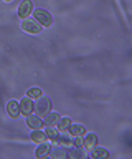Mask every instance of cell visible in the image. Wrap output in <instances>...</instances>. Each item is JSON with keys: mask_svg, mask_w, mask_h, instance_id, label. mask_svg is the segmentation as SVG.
Returning a JSON list of instances; mask_svg holds the SVG:
<instances>
[{"mask_svg": "<svg viewBox=\"0 0 132 159\" xmlns=\"http://www.w3.org/2000/svg\"><path fill=\"white\" fill-rule=\"evenodd\" d=\"M48 111H51V101L50 98H45V96H40L33 103V113L38 114V116H45Z\"/></svg>", "mask_w": 132, "mask_h": 159, "instance_id": "obj_1", "label": "cell"}, {"mask_svg": "<svg viewBox=\"0 0 132 159\" xmlns=\"http://www.w3.org/2000/svg\"><path fill=\"white\" fill-rule=\"evenodd\" d=\"M22 30L23 32H27V33H32V35H40L43 32V27L40 23L36 22V20H33V18H23L22 20Z\"/></svg>", "mask_w": 132, "mask_h": 159, "instance_id": "obj_2", "label": "cell"}, {"mask_svg": "<svg viewBox=\"0 0 132 159\" xmlns=\"http://www.w3.org/2000/svg\"><path fill=\"white\" fill-rule=\"evenodd\" d=\"M33 15H35V20L41 25L43 28H45V27H51V25H53V17H51V13L48 12V10L36 8V10H33Z\"/></svg>", "mask_w": 132, "mask_h": 159, "instance_id": "obj_3", "label": "cell"}, {"mask_svg": "<svg viewBox=\"0 0 132 159\" xmlns=\"http://www.w3.org/2000/svg\"><path fill=\"white\" fill-rule=\"evenodd\" d=\"M73 143H75V136L65 129V131H58V138L55 144H60V146H73Z\"/></svg>", "mask_w": 132, "mask_h": 159, "instance_id": "obj_4", "label": "cell"}, {"mask_svg": "<svg viewBox=\"0 0 132 159\" xmlns=\"http://www.w3.org/2000/svg\"><path fill=\"white\" fill-rule=\"evenodd\" d=\"M32 13H33V2L32 0H23L18 5V17L23 20V18H28Z\"/></svg>", "mask_w": 132, "mask_h": 159, "instance_id": "obj_5", "label": "cell"}, {"mask_svg": "<svg viewBox=\"0 0 132 159\" xmlns=\"http://www.w3.org/2000/svg\"><path fill=\"white\" fill-rule=\"evenodd\" d=\"M27 118V126L32 129H41L43 128V119H41V116H38V114H33V113H30L28 116H25Z\"/></svg>", "mask_w": 132, "mask_h": 159, "instance_id": "obj_6", "label": "cell"}, {"mask_svg": "<svg viewBox=\"0 0 132 159\" xmlns=\"http://www.w3.org/2000/svg\"><path fill=\"white\" fill-rule=\"evenodd\" d=\"M18 104H20V114H23V116H28L30 113H33V99L32 98L23 96L18 101Z\"/></svg>", "mask_w": 132, "mask_h": 159, "instance_id": "obj_7", "label": "cell"}, {"mask_svg": "<svg viewBox=\"0 0 132 159\" xmlns=\"http://www.w3.org/2000/svg\"><path fill=\"white\" fill-rule=\"evenodd\" d=\"M48 156L53 157V159H65L68 156V151L63 146H60V144H56V146H50Z\"/></svg>", "mask_w": 132, "mask_h": 159, "instance_id": "obj_8", "label": "cell"}, {"mask_svg": "<svg viewBox=\"0 0 132 159\" xmlns=\"http://www.w3.org/2000/svg\"><path fill=\"white\" fill-rule=\"evenodd\" d=\"M97 146V136L94 133H84L83 134V148L84 149H91V148H94Z\"/></svg>", "mask_w": 132, "mask_h": 159, "instance_id": "obj_9", "label": "cell"}, {"mask_svg": "<svg viewBox=\"0 0 132 159\" xmlns=\"http://www.w3.org/2000/svg\"><path fill=\"white\" fill-rule=\"evenodd\" d=\"M89 156L94 157V159H107L109 157V151L104 148H101V146H94V148L89 149Z\"/></svg>", "mask_w": 132, "mask_h": 159, "instance_id": "obj_10", "label": "cell"}, {"mask_svg": "<svg viewBox=\"0 0 132 159\" xmlns=\"http://www.w3.org/2000/svg\"><path fill=\"white\" fill-rule=\"evenodd\" d=\"M7 113L10 118H18L20 116V104H18V101H15V99H10V101L7 103Z\"/></svg>", "mask_w": 132, "mask_h": 159, "instance_id": "obj_11", "label": "cell"}, {"mask_svg": "<svg viewBox=\"0 0 132 159\" xmlns=\"http://www.w3.org/2000/svg\"><path fill=\"white\" fill-rule=\"evenodd\" d=\"M61 116L58 113L55 111H48L45 116H43V124L45 126H56V123H58V119H60Z\"/></svg>", "mask_w": 132, "mask_h": 159, "instance_id": "obj_12", "label": "cell"}, {"mask_svg": "<svg viewBox=\"0 0 132 159\" xmlns=\"http://www.w3.org/2000/svg\"><path fill=\"white\" fill-rule=\"evenodd\" d=\"M30 139L33 143H36V144H40V143H45L46 141V134L43 129H33V133L30 134Z\"/></svg>", "mask_w": 132, "mask_h": 159, "instance_id": "obj_13", "label": "cell"}, {"mask_svg": "<svg viewBox=\"0 0 132 159\" xmlns=\"http://www.w3.org/2000/svg\"><path fill=\"white\" fill-rule=\"evenodd\" d=\"M68 131H70L73 136H83V134L86 133V128L83 126V124H70V128H68Z\"/></svg>", "mask_w": 132, "mask_h": 159, "instance_id": "obj_14", "label": "cell"}, {"mask_svg": "<svg viewBox=\"0 0 132 159\" xmlns=\"http://www.w3.org/2000/svg\"><path fill=\"white\" fill-rule=\"evenodd\" d=\"M48 151H50V144H48L46 141L45 143H40L35 151V156L36 157H43V156H48Z\"/></svg>", "mask_w": 132, "mask_h": 159, "instance_id": "obj_15", "label": "cell"}, {"mask_svg": "<svg viewBox=\"0 0 132 159\" xmlns=\"http://www.w3.org/2000/svg\"><path fill=\"white\" fill-rule=\"evenodd\" d=\"M68 156L73 157V159H83V157H86V151H84V148H76L75 146V149L68 151Z\"/></svg>", "mask_w": 132, "mask_h": 159, "instance_id": "obj_16", "label": "cell"}, {"mask_svg": "<svg viewBox=\"0 0 132 159\" xmlns=\"http://www.w3.org/2000/svg\"><path fill=\"white\" fill-rule=\"evenodd\" d=\"M70 124H71V118H68V116H63L58 119V123H56V129L58 131H65V129L70 128Z\"/></svg>", "mask_w": 132, "mask_h": 159, "instance_id": "obj_17", "label": "cell"}, {"mask_svg": "<svg viewBox=\"0 0 132 159\" xmlns=\"http://www.w3.org/2000/svg\"><path fill=\"white\" fill-rule=\"evenodd\" d=\"M43 131H45V134H46V139H50V141H53V143L56 141V138H58V129H56L55 126H46Z\"/></svg>", "mask_w": 132, "mask_h": 159, "instance_id": "obj_18", "label": "cell"}, {"mask_svg": "<svg viewBox=\"0 0 132 159\" xmlns=\"http://www.w3.org/2000/svg\"><path fill=\"white\" fill-rule=\"evenodd\" d=\"M27 96H28V98H32V99H38L40 96H43V91H41L40 88L33 86V88H30V89L27 91Z\"/></svg>", "mask_w": 132, "mask_h": 159, "instance_id": "obj_19", "label": "cell"}, {"mask_svg": "<svg viewBox=\"0 0 132 159\" xmlns=\"http://www.w3.org/2000/svg\"><path fill=\"white\" fill-rule=\"evenodd\" d=\"M3 2H7V3H8V2H12V0H3Z\"/></svg>", "mask_w": 132, "mask_h": 159, "instance_id": "obj_20", "label": "cell"}]
</instances>
